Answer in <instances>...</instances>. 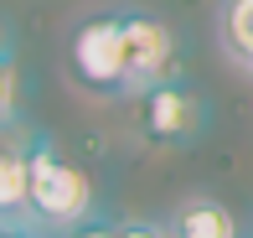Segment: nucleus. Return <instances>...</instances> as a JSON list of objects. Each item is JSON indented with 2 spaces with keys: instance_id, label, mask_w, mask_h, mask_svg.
<instances>
[{
  "instance_id": "nucleus-1",
  "label": "nucleus",
  "mask_w": 253,
  "mask_h": 238,
  "mask_svg": "<svg viewBox=\"0 0 253 238\" xmlns=\"http://www.w3.org/2000/svg\"><path fill=\"white\" fill-rule=\"evenodd\" d=\"M26 171H31V223L52 233L78 228L98 212L88 171L52 140L47 130H26Z\"/></svg>"
},
{
  "instance_id": "nucleus-2",
  "label": "nucleus",
  "mask_w": 253,
  "mask_h": 238,
  "mask_svg": "<svg viewBox=\"0 0 253 238\" xmlns=\"http://www.w3.org/2000/svg\"><path fill=\"white\" fill-rule=\"evenodd\" d=\"M119 42H124V94L129 98L181 78V42L166 16L145 5H119Z\"/></svg>"
},
{
  "instance_id": "nucleus-3",
  "label": "nucleus",
  "mask_w": 253,
  "mask_h": 238,
  "mask_svg": "<svg viewBox=\"0 0 253 238\" xmlns=\"http://www.w3.org/2000/svg\"><path fill=\"white\" fill-rule=\"evenodd\" d=\"M67 73L93 98H129L124 94V42H119V5L88 10L67 37Z\"/></svg>"
},
{
  "instance_id": "nucleus-4",
  "label": "nucleus",
  "mask_w": 253,
  "mask_h": 238,
  "mask_svg": "<svg viewBox=\"0 0 253 238\" xmlns=\"http://www.w3.org/2000/svg\"><path fill=\"white\" fill-rule=\"evenodd\" d=\"M207 124H212V109L186 78H170L134 98V130L155 150H191L207 135Z\"/></svg>"
},
{
  "instance_id": "nucleus-5",
  "label": "nucleus",
  "mask_w": 253,
  "mask_h": 238,
  "mask_svg": "<svg viewBox=\"0 0 253 238\" xmlns=\"http://www.w3.org/2000/svg\"><path fill=\"white\" fill-rule=\"evenodd\" d=\"M31 223V171H26V135L0 130V228Z\"/></svg>"
},
{
  "instance_id": "nucleus-6",
  "label": "nucleus",
  "mask_w": 253,
  "mask_h": 238,
  "mask_svg": "<svg viewBox=\"0 0 253 238\" xmlns=\"http://www.w3.org/2000/svg\"><path fill=\"white\" fill-rule=\"evenodd\" d=\"M170 233H176V238H243L233 207L217 202V197H207V191L186 197L176 212H170Z\"/></svg>"
},
{
  "instance_id": "nucleus-7",
  "label": "nucleus",
  "mask_w": 253,
  "mask_h": 238,
  "mask_svg": "<svg viewBox=\"0 0 253 238\" xmlns=\"http://www.w3.org/2000/svg\"><path fill=\"white\" fill-rule=\"evenodd\" d=\"M217 42L243 73H253V0H217Z\"/></svg>"
},
{
  "instance_id": "nucleus-8",
  "label": "nucleus",
  "mask_w": 253,
  "mask_h": 238,
  "mask_svg": "<svg viewBox=\"0 0 253 238\" xmlns=\"http://www.w3.org/2000/svg\"><path fill=\"white\" fill-rule=\"evenodd\" d=\"M21 104H26V83H21L16 52H10V57H0V130L21 124Z\"/></svg>"
},
{
  "instance_id": "nucleus-9",
  "label": "nucleus",
  "mask_w": 253,
  "mask_h": 238,
  "mask_svg": "<svg viewBox=\"0 0 253 238\" xmlns=\"http://www.w3.org/2000/svg\"><path fill=\"white\" fill-rule=\"evenodd\" d=\"M119 238H176V233H170V218H124Z\"/></svg>"
},
{
  "instance_id": "nucleus-10",
  "label": "nucleus",
  "mask_w": 253,
  "mask_h": 238,
  "mask_svg": "<svg viewBox=\"0 0 253 238\" xmlns=\"http://www.w3.org/2000/svg\"><path fill=\"white\" fill-rule=\"evenodd\" d=\"M62 238H119V223L103 218V212H93V218H83L78 228H67Z\"/></svg>"
},
{
  "instance_id": "nucleus-11",
  "label": "nucleus",
  "mask_w": 253,
  "mask_h": 238,
  "mask_svg": "<svg viewBox=\"0 0 253 238\" xmlns=\"http://www.w3.org/2000/svg\"><path fill=\"white\" fill-rule=\"evenodd\" d=\"M10 52H16V26L0 16V57H10Z\"/></svg>"
}]
</instances>
